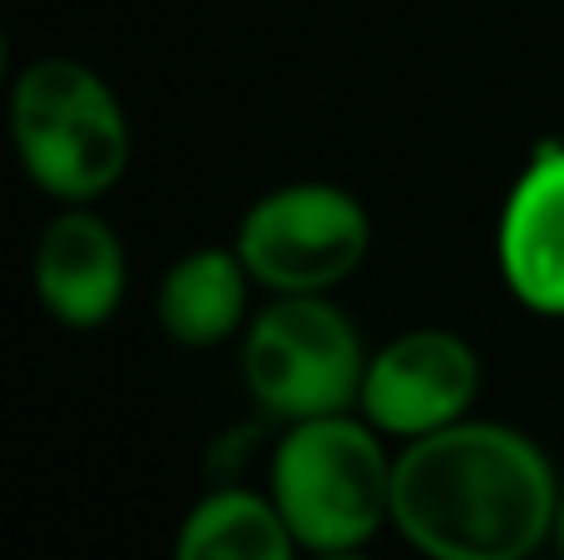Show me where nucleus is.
Here are the masks:
<instances>
[{"instance_id":"nucleus-2","label":"nucleus","mask_w":564,"mask_h":560,"mask_svg":"<svg viewBox=\"0 0 564 560\" xmlns=\"http://www.w3.org/2000/svg\"><path fill=\"white\" fill-rule=\"evenodd\" d=\"M10 144L40 194L95 204L129 169V119L105 75L69 55H45L10 85Z\"/></svg>"},{"instance_id":"nucleus-11","label":"nucleus","mask_w":564,"mask_h":560,"mask_svg":"<svg viewBox=\"0 0 564 560\" xmlns=\"http://www.w3.org/2000/svg\"><path fill=\"white\" fill-rule=\"evenodd\" d=\"M550 541H555V551L564 560V486H560V506H555V531H550Z\"/></svg>"},{"instance_id":"nucleus-9","label":"nucleus","mask_w":564,"mask_h":560,"mask_svg":"<svg viewBox=\"0 0 564 560\" xmlns=\"http://www.w3.org/2000/svg\"><path fill=\"white\" fill-rule=\"evenodd\" d=\"M253 273L238 248H194L159 283V323L178 347H218L243 327Z\"/></svg>"},{"instance_id":"nucleus-7","label":"nucleus","mask_w":564,"mask_h":560,"mask_svg":"<svg viewBox=\"0 0 564 560\" xmlns=\"http://www.w3.org/2000/svg\"><path fill=\"white\" fill-rule=\"evenodd\" d=\"M35 298L59 327H105L119 313L129 288V258L115 224L99 218L89 204H65L45 224L30 258Z\"/></svg>"},{"instance_id":"nucleus-13","label":"nucleus","mask_w":564,"mask_h":560,"mask_svg":"<svg viewBox=\"0 0 564 560\" xmlns=\"http://www.w3.org/2000/svg\"><path fill=\"white\" fill-rule=\"evenodd\" d=\"M6 69H10V45H6V30H0V85H6Z\"/></svg>"},{"instance_id":"nucleus-4","label":"nucleus","mask_w":564,"mask_h":560,"mask_svg":"<svg viewBox=\"0 0 564 560\" xmlns=\"http://www.w3.org/2000/svg\"><path fill=\"white\" fill-rule=\"evenodd\" d=\"M367 347L327 293L273 298L243 333L248 397L278 422L347 412L361 397Z\"/></svg>"},{"instance_id":"nucleus-10","label":"nucleus","mask_w":564,"mask_h":560,"mask_svg":"<svg viewBox=\"0 0 564 560\" xmlns=\"http://www.w3.org/2000/svg\"><path fill=\"white\" fill-rule=\"evenodd\" d=\"M297 551L273 496L248 486L204 496L174 536V560H297Z\"/></svg>"},{"instance_id":"nucleus-12","label":"nucleus","mask_w":564,"mask_h":560,"mask_svg":"<svg viewBox=\"0 0 564 560\" xmlns=\"http://www.w3.org/2000/svg\"><path fill=\"white\" fill-rule=\"evenodd\" d=\"M307 560H371L367 551H307Z\"/></svg>"},{"instance_id":"nucleus-5","label":"nucleus","mask_w":564,"mask_h":560,"mask_svg":"<svg viewBox=\"0 0 564 560\" xmlns=\"http://www.w3.org/2000/svg\"><path fill=\"white\" fill-rule=\"evenodd\" d=\"M234 248L273 298L332 293L367 258L371 218L337 184H288L248 208Z\"/></svg>"},{"instance_id":"nucleus-3","label":"nucleus","mask_w":564,"mask_h":560,"mask_svg":"<svg viewBox=\"0 0 564 560\" xmlns=\"http://www.w3.org/2000/svg\"><path fill=\"white\" fill-rule=\"evenodd\" d=\"M391 462L367 417H307L282 432L268 496L302 551H361L391 521Z\"/></svg>"},{"instance_id":"nucleus-1","label":"nucleus","mask_w":564,"mask_h":560,"mask_svg":"<svg viewBox=\"0 0 564 560\" xmlns=\"http://www.w3.org/2000/svg\"><path fill=\"white\" fill-rule=\"evenodd\" d=\"M555 506L550 456L500 422H451L391 462V526L426 560H530Z\"/></svg>"},{"instance_id":"nucleus-8","label":"nucleus","mask_w":564,"mask_h":560,"mask_svg":"<svg viewBox=\"0 0 564 560\" xmlns=\"http://www.w3.org/2000/svg\"><path fill=\"white\" fill-rule=\"evenodd\" d=\"M496 258L530 313L564 317V144H540L500 208Z\"/></svg>"},{"instance_id":"nucleus-6","label":"nucleus","mask_w":564,"mask_h":560,"mask_svg":"<svg viewBox=\"0 0 564 560\" xmlns=\"http://www.w3.org/2000/svg\"><path fill=\"white\" fill-rule=\"evenodd\" d=\"M476 392V347L446 327H416V333L391 337L381 353L367 357L357 407L381 437L416 442V437H431L451 422H466Z\"/></svg>"}]
</instances>
